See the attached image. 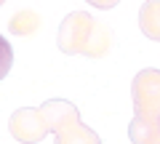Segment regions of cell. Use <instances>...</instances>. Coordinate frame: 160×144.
Wrapping results in <instances>:
<instances>
[{"instance_id":"ba28073f","label":"cell","mask_w":160,"mask_h":144,"mask_svg":"<svg viewBox=\"0 0 160 144\" xmlns=\"http://www.w3.org/2000/svg\"><path fill=\"white\" fill-rule=\"evenodd\" d=\"M11 64H13V48H11V43L0 35V80L11 72Z\"/></svg>"},{"instance_id":"9c48e42d","label":"cell","mask_w":160,"mask_h":144,"mask_svg":"<svg viewBox=\"0 0 160 144\" xmlns=\"http://www.w3.org/2000/svg\"><path fill=\"white\" fill-rule=\"evenodd\" d=\"M88 3H91V6H96V8H104V11H107V8H115L120 0H88Z\"/></svg>"},{"instance_id":"5b68a950","label":"cell","mask_w":160,"mask_h":144,"mask_svg":"<svg viewBox=\"0 0 160 144\" xmlns=\"http://www.w3.org/2000/svg\"><path fill=\"white\" fill-rule=\"evenodd\" d=\"M139 27L149 40H160V0H147L139 11Z\"/></svg>"},{"instance_id":"6da1fadb","label":"cell","mask_w":160,"mask_h":144,"mask_svg":"<svg viewBox=\"0 0 160 144\" xmlns=\"http://www.w3.org/2000/svg\"><path fill=\"white\" fill-rule=\"evenodd\" d=\"M59 51L67 56H91V59H102L109 51V29L102 22L83 11H72L67 13V19L59 27Z\"/></svg>"},{"instance_id":"7a4b0ae2","label":"cell","mask_w":160,"mask_h":144,"mask_svg":"<svg viewBox=\"0 0 160 144\" xmlns=\"http://www.w3.org/2000/svg\"><path fill=\"white\" fill-rule=\"evenodd\" d=\"M48 123V131L56 133V144H102L93 128L80 123V112L75 104L64 99H48L38 107Z\"/></svg>"},{"instance_id":"277c9868","label":"cell","mask_w":160,"mask_h":144,"mask_svg":"<svg viewBox=\"0 0 160 144\" xmlns=\"http://www.w3.org/2000/svg\"><path fill=\"white\" fill-rule=\"evenodd\" d=\"M8 128H11L13 139L24 144H35V142H43L48 133V123L43 117V112L38 107H22L11 115L8 120Z\"/></svg>"},{"instance_id":"52a82bcc","label":"cell","mask_w":160,"mask_h":144,"mask_svg":"<svg viewBox=\"0 0 160 144\" xmlns=\"http://www.w3.org/2000/svg\"><path fill=\"white\" fill-rule=\"evenodd\" d=\"M131 142L133 144H160V128L158 123H144V120H133L131 128Z\"/></svg>"},{"instance_id":"8992f818","label":"cell","mask_w":160,"mask_h":144,"mask_svg":"<svg viewBox=\"0 0 160 144\" xmlns=\"http://www.w3.org/2000/svg\"><path fill=\"white\" fill-rule=\"evenodd\" d=\"M40 13L38 11H19L16 16L8 22V29H11L13 35H19V37H32L35 32L40 29Z\"/></svg>"},{"instance_id":"3957f363","label":"cell","mask_w":160,"mask_h":144,"mask_svg":"<svg viewBox=\"0 0 160 144\" xmlns=\"http://www.w3.org/2000/svg\"><path fill=\"white\" fill-rule=\"evenodd\" d=\"M133 112L136 120L158 123L160 115V72L142 69L133 80Z\"/></svg>"},{"instance_id":"30bf717a","label":"cell","mask_w":160,"mask_h":144,"mask_svg":"<svg viewBox=\"0 0 160 144\" xmlns=\"http://www.w3.org/2000/svg\"><path fill=\"white\" fill-rule=\"evenodd\" d=\"M0 6H3V0H0Z\"/></svg>"}]
</instances>
